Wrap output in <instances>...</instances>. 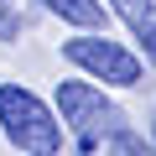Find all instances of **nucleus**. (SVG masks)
I'll use <instances>...</instances> for the list:
<instances>
[{
  "label": "nucleus",
  "instance_id": "1",
  "mask_svg": "<svg viewBox=\"0 0 156 156\" xmlns=\"http://www.w3.org/2000/svg\"><path fill=\"white\" fill-rule=\"evenodd\" d=\"M0 125H5L11 146H21L26 156H52L62 146V125L57 115L21 83H0Z\"/></svg>",
  "mask_w": 156,
  "mask_h": 156
},
{
  "label": "nucleus",
  "instance_id": "2",
  "mask_svg": "<svg viewBox=\"0 0 156 156\" xmlns=\"http://www.w3.org/2000/svg\"><path fill=\"white\" fill-rule=\"evenodd\" d=\"M57 109H62V125L78 135L83 151H94L104 135H115V130L125 125V115L104 99V89L78 83V78H62V83H57Z\"/></svg>",
  "mask_w": 156,
  "mask_h": 156
},
{
  "label": "nucleus",
  "instance_id": "3",
  "mask_svg": "<svg viewBox=\"0 0 156 156\" xmlns=\"http://www.w3.org/2000/svg\"><path fill=\"white\" fill-rule=\"evenodd\" d=\"M62 57L78 62L83 73H94V78H104V83H120V89H135L140 73H146L140 57L130 47L109 42V37H73V42H62Z\"/></svg>",
  "mask_w": 156,
  "mask_h": 156
},
{
  "label": "nucleus",
  "instance_id": "4",
  "mask_svg": "<svg viewBox=\"0 0 156 156\" xmlns=\"http://www.w3.org/2000/svg\"><path fill=\"white\" fill-rule=\"evenodd\" d=\"M109 5H115V16L135 31V42L151 52V47H156V0H109Z\"/></svg>",
  "mask_w": 156,
  "mask_h": 156
},
{
  "label": "nucleus",
  "instance_id": "5",
  "mask_svg": "<svg viewBox=\"0 0 156 156\" xmlns=\"http://www.w3.org/2000/svg\"><path fill=\"white\" fill-rule=\"evenodd\" d=\"M42 5L73 26H104V0H42Z\"/></svg>",
  "mask_w": 156,
  "mask_h": 156
},
{
  "label": "nucleus",
  "instance_id": "6",
  "mask_svg": "<svg viewBox=\"0 0 156 156\" xmlns=\"http://www.w3.org/2000/svg\"><path fill=\"white\" fill-rule=\"evenodd\" d=\"M109 156H156V146L140 135V130H130V125H120L115 135H109Z\"/></svg>",
  "mask_w": 156,
  "mask_h": 156
},
{
  "label": "nucleus",
  "instance_id": "7",
  "mask_svg": "<svg viewBox=\"0 0 156 156\" xmlns=\"http://www.w3.org/2000/svg\"><path fill=\"white\" fill-rule=\"evenodd\" d=\"M146 57H151V62H156V47H151V52H146Z\"/></svg>",
  "mask_w": 156,
  "mask_h": 156
}]
</instances>
